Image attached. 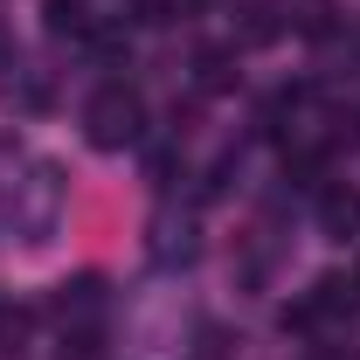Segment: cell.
Wrapping results in <instances>:
<instances>
[{
    "instance_id": "obj_10",
    "label": "cell",
    "mask_w": 360,
    "mask_h": 360,
    "mask_svg": "<svg viewBox=\"0 0 360 360\" xmlns=\"http://www.w3.org/2000/svg\"><path fill=\"white\" fill-rule=\"evenodd\" d=\"M347 277H354V284H360V257H354V270H347Z\"/></svg>"
},
{
    "instance_id": "obj_4",
    "label": "cell",
    "mask_w": 360,
    "mask_h": 360,
    "mask_svg": "<svg viewBox=\"0 0 360 360\" xmlns=\"http://www.w3.org/2000/svg\"><path fill=\"white\" fill-rule=\"evenodd\" d=\"M104 312H111V291H104V277H97V270H84V277H63V284H56V319H63L77 340H97Z\"/></svg>"
},
{
    "instance_id": "obj_5",
    "label": "cell",
    "mask_w": 360,
    "mask_h": 360,
    "mask_svg": "<svg viewBox=\"0 0 360 360\" xmlns=\"http://www.w3.org/2000/svg\"><path fill=\"white\" fill-rule=\"evenodd\" d=\"M319 236H333V243H354L360 236V187H347V180L319 187Z\"/></svg>"
},
{
    "instance_id": "obj_3",
    "label": "cell",
    "mask_w": 360,
    "mask_h": 360,
    "mask_svg": "<svg viewBox=\"0 0 360 360\" xmlns=\"http://www.w3.org/2000/svg\"><path fill=\"white\" fill-rule=\"evenodd\" d=\"M146 257H153V270H194L201 264V229H194V215L160 208L146 222Z\"/></svg>"
},
{
    "instance_id": "obj_1",
    "label": "cell",
    "mask_w": 360,
    "mask_h": 360,
    "mask_svg": "<svg viewBox=\"0 0 360 360\" xmlns=\"http://www.w3.org/2000/svg\"><path fill=\"white\" fill-rule=\"evenodd\" d=\"M63 208H70V174L56 160H28V174L7 187V222L28 250H42L49 236L63 229Z\"/></svg>"
},
{
    "instance_id": "obj_2",
    "label": "cell",
    "mask_w": 360,
    "mask_h": 360,
    "mask_svg": "<svg viewBox=\"0 0 360 360\" xmlns=\"http://www.w3.org/2000/svg\"><path fill=\"white\" fill-rule=\"evenodd\" d=\"M84 139L97 153H125L146 139V104H139L132 84H97L84 97Z\"/></svg>"
},
{
    "instance_id": "obj_9",
    "label": "cell",
    "mask_w": 360,
    "mask_h": 360,
    "mask_svg": "<svg viewBox=\"0 0 360 360\" xmlns=\"http://www.w3.org/2000/svg\"><path fill=\"white\" fill-rule=\"evenodd\" d=\"M21 333V312H7V298H0V340H14Z\"/></svg>"
},
{
    "instance_id": "obj_7",
    "label": "cell",
    "mask_w": 360,
    "mask_h": 360,
    "mask_svg": "<svg viewBox=\"0 0 360 360\" xmlns=\"http://www.w3.org/2000/svg\"><path fill=\"white\" fill-rule=\"evenodd\" d=\"M229 63H236L229 49H201V56H194V84H201V90H229V84H236Z\"/></svg>"
},
{
    "instance_id": "obj_8",
    "label": "cell",
    "mask_w": 360,
    "mask_h": 360,
    "mask_svg": "<svg viewBox=\"0 0 360 360\" xmlns=\"http://www.w3.org/2000/svg\"><path fill=\"white\" fill-rule=\"evenodd\" d=\"M187 0H132V21H146V28H167Z\"/></svg>"
},
{
    "instance_id": "obj_6",
    "label": "cell",
    "mask_w": 360,
    "mask_h": 360,
    "mask_svg": "<svg viewBox=\"0 0 360 360\" xmlns=\"http://www.w3.org/2000/svg\"><path fill=\"white\" fill-rule=\"evenodd\" d=\"M42 28H49V35L84 42L90 28H97V14H90V0H42Z\"/></svg>"
}]
</instances>
